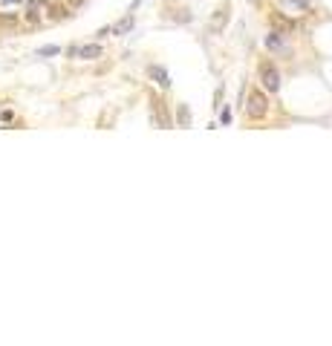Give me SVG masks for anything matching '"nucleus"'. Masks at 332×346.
Wrapping results in <instances>:
<instances>
[{
    "mask_svg": "<svg viewBox=\"0 0 332 346\" xmlns=\"http://www.w3.org/2000/svg\"><path fill=\"white\" fill-rule=\"evenodd\" d=\"M243 96H246V93H243ZM243 107H246V115H249V118H257V121H260V118H266V113H269V99H266L263 93L254 90V93L246 96V104H243Z\"/></svg>",
    "mask_w": 332,
    "mask_h": 346,
    "instance_id": "1",
    "label": "nucleus"
},
{
    "mask_svg": "<svg viewBox=\"0 0 332 346\" xmlns=\"http://www.w3.org/2000/svg\"><path fill=\"white\" fill-rule=\"evenodd\" d=\"M263 44H266V49L275 52V55H292V44H289V38L283 32H269L263 38Z\"/></svg>",
    "mask_w": 332,
    "mask_h": 346,
    "instance_id": "2",
    "label": "nucleus"
},
{
    "mask_svg": "<svg viewBox=\"0 0 332 346\" xmlns=\"http://www.w3.org/2000/svg\"><path fill=\"white\" fill-rule=\"evenodd\" d=\"M260 84H263L266 93H277L280 90V72L272 64H263L260 66Z\"/></svg>",
    "mask_w": 332,
    "mask_h": 346,
    "instance_id": "3",
    "label": "nucleus"
},
{
    "mask_svg": "<svg viewBox=\"0 0 332 346\" xmlns=\"http://www.w3.org/2000/svg\"><path fill=\"white\" fill-rule=\"evenodd\" d=\"M101 44H84V47H69V58H81V61H96L101 58Z\"/></svg>",
    "mask_w": 332,
    "mask_h": 346,
    "instance_id": "4",
    "label": "nucleus"
},
{
    "mask_svg": "<svg viewBox=\"0 0 332 346\" xmlns=\"http://www.w3.org/2000/svg\"><path fill=\"white\" fill-rule=\"evenodd\" d=\"M150 121H153V124H159L162 130H167V127H170V115H167V110L162 107V101H159V99H153V113H150Z\"/></svg>",
    "mask_w": 332,
    "mask_h": 346,
    "instance_id": "5",
    "label": "nucleus"
},
{
    "mask_svg": "<svg viewBox=\"0 0 332 346\" xmlns=\"http://www.w3.org/2000/svg\"><path fill=\"white\" fill-rule=\"evenodd\" d=\"M277 3H280L283 12H289V15H292V12H309V9H312L309 0H277Z\"/></svg>",
    "mask_w": 332,
    "mask_h": 346,
    "instance_id": "6",
    "label": "nucleus"
},
{
    "mask_svg": "<svg viewBox=\"0 0 332 346\" xmlns=\"http://www.w3.org/2000/svg\"><path fill=\"white\" fill-rule=\"evenodd\" d=\"M150 78H153V81L159 84L162 90H167V87H170V75H167V69H165V66H159V64H153V66H150Z\"/></svg>",
    "mask_w": 332,
    "mask_h": 346,
    "instance_id": "7",
    "label": "nucleus"
},
{
    "mask_svg": "<svg viewBox=\"0 0 332 346\" xmlns=\"http://www.w3.org/2000/svg\"><path fill=\"white\" fill-rule=\"evenodd\" d=\"M47 9H50V3H47V0H29V3H26V12H29V17H44L47 15Z\"/></svg>",
    "mask_w": 332,
    "mask_h": 346,
    "instance_id": "8",
    "label": "nucleus"
},
{
    "mask_svg": "<svg viewBox=\"0 0 332 346\" xmlns=\"http://www.w3.org/2000/svg\"><path fill=\"white\" fill-rule=\"evenodd\" d=\"M130 29H133V17L127 15V17H124V20H118V23H116V26H113V29H110V32H116V35H124V32H130Z\"/></svg>",
    "mask_w": 332,
    "mask_h": 346,
    "instance_id": "9",
    "label": "nucleus"
},
{
    "mask_svg": "<svg viewBox=\"0 0 332 346\" xmlns=\"http://www.w3.org/2000/svg\"><path fill=\"white\" fill-rule=\"evenodd\" d=\"M179 124H185V127L191 124V110L188 107H179Z\"/></svg>",
    "mask_w": 332,
    "mask_h": 346,
    "instance_id": "10",
    "label": "nucleus"
},
{
    "mask_svg": "<svg viewBox=\"0 0 332 346\" xmlns=\"http://www.w3.org/2000/svg\"><path fill=\"white\" fill-rule=\"evenodd\" d=\"M58 47H41V49H38V55H44V58H47V55H58Z\"/></svg>",
    "mask_w": 332,
    "mask_h": 346,
    "instance_id": "11",
    "label": "nucleus"
},
{
    "mask_svg": "<svg viewBox=\"0 0 332 346\" xmlns=\"http://www.w3.org/2000/svg\"><path fill=\"white\" fill-rule=\"evenodd\" d=\"M220 121H222V124H231V110H222V113H220Z\"/></svg>",
    "mask_w": 332,
    "mask_h": 346,
    "instance_id": "12",
    "label": "nucleus"
},
{
    "mask_svg": "<svg viewBox=\"0 0 332 346\" xmlns=\"http://www.w3.org/2000/svg\"><path fill=\"white\" fill-rule=\"evenodd\" d=\"M220 101H222V87L214 93V110H220Z\"/></svg>",
    "mask_w": 332,
    "mask_h": 346,
    "instance_id": "13",
    "label": "nucleus"
}]
</instances>
